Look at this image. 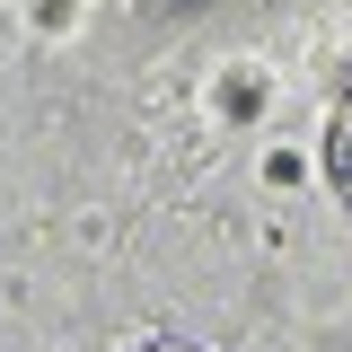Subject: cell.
Returning a JSON list of instances; mask_svg holds the SVG:
<instances>
[{"mask_svg":"<svg viewBox=\"0 0 352 352\" xmlns=\"http://www.w3.org/2000/svg\"><path fill=\"white\" fill-rule=\"evenodd\" d=\"M150 352H185V344H150Z\"/></svg>","mask_w":352,"mask_h":352,"instance_id":"1","label":"cell"}]
</instances>
